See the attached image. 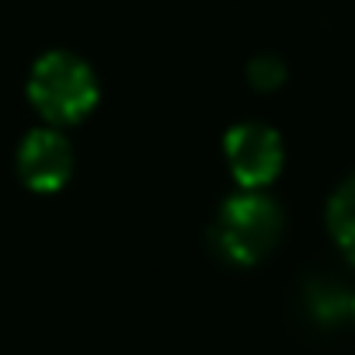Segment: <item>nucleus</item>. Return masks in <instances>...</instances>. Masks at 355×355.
<instances>
[{
  "label": "nucleus",
  "instance_id": "nucleus-7",
  "mask_svg": "<svg viewBox=\"0 0 355 355\" xmlns=\"http://www.w3.org/2000/svg\"><path fill=\"white\" fill-rule=\"evenodd\" d=\"M352 317H355V300H352Z\"/></svg>",
  "mask_w": 355,
  "mask_h": 355
},
{
  "label": "nucleus",
  "instance_id": "nucleus-5",
  "mask_svg": "<svg viewBox=\"0 0 355 355\" xmlns=\"http://www.w3.org/2000/svg\"><path fill=\"white\" fill-rule=\"evenodd\" d=\"M327 230L345 258L355 265V174L345 178L327 202Z\"/></svg>",
  "mask_w": 355,
  "mask_h": 355
},
{
  "label": "nucleus",
  "instance_id": "nucleus-3",
  "mask_svg": "<svg viewBox=\"0 0 355 355\" xmlns=\"http://www.w3.org/2000/svg\"><path fill=\"white\" fill-rule=\"evenodd\" d=\"M223 157L241 189H265L279 178L286 150H282V136L272 125L237 122L223 136Z\"/></svg>",
  "mask_w": 355,
  "mask_h": 355
},
{
  "label": "nucleus",
  "instance_id": "nucleus-6",
  "mask_svg": "<svg viewBox=\"0 0 355 355\" xmlns=\"http://www.w3.org/2000/svg\"><path fill=\"white\" fill-rule=\"evenodd\" d=\"M248 77L258 91H275L282 80H286V67L275 60V56H258L251 67H248Z\"/></svg>",
  "mask_w": 355,
  "mask_h": 355
},
{
  "label": "nucleus",
  "instance_id": "nucleus-1",
  "mask_svg": "<svg viewBox=\"0 0 355 355\" xmlns=\"http://www.w3.org/2000/svg\"><path fill=\"white\" fill-rule=\"evenodd\" d=\"M28 101L49 125H73L94 112L98 77L80 56L53 49L28 73Z\"/></svg>",
  "mask_w": 355,
  "mask_h": 355
},
{
  "label": "nucleus",
  "instance_id": "nucleus-2",
  "mask_svg": "<svg viewBox=\"0 0 355 355\" xmlns=\"http://www.w3.org/2000/svg\"><path fill=\"white\" fill-rule=\"evenodd\" d=\"M213 234L223 258L237 265H254L279 244L282 209L261 189H241L220 206Z\"/></svg>",
  "mask_w": 355,
  "mask_h": 355
},
{
  "label": "nucleus",
  "instance_id": "nucleus-4",
  "mask_svg": "<svg viewBox=\"0 0 355 355\" xmlns=\"http://www.w3.org/2000/svg\"><path fill=\"white\" fill-rule=\"evenodd\" d=\"M18 174H21V182L32 192H39V196L60 192L70 182V174H73V146H70V139L56 125L32 129L21 139V146H18Z\"/></svg>",
  "mask_w": 355,
  "mask_h": 355
}]
</instances>
